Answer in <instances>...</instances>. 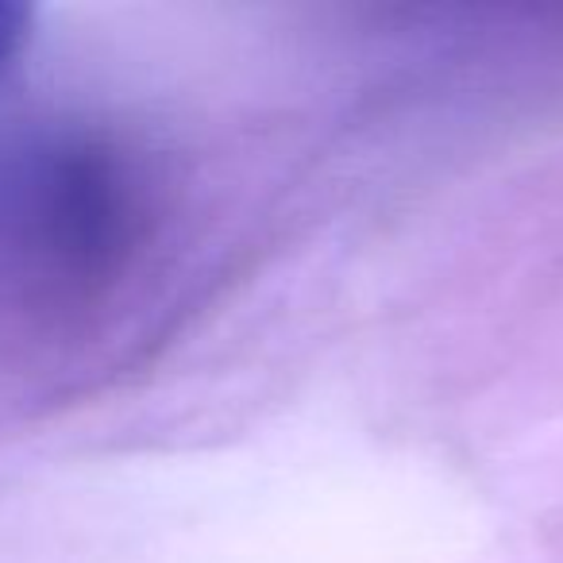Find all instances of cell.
<instances>
[{"label": "cell", "instance_id": "1", "mask_svg": "<svg viewBox=\"0 0 563 563\" xmlns=\"http://www.w3.org/2000/svg\"><path fill=\"white\" fill-rule=\"evenodd\" d=\"M35 27V9L16 4V0H0V74L9 70L20 58V51L27 47Z\"/></svg>", "mask_w": 563, "mask_h": 563}]
</instances>
